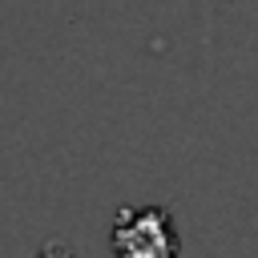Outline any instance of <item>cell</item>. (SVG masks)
<instances>
[{
    "label": "cell",
    "mask_w": 258,
    "mask_h": 258,
    "mask_svg": "<svg viewBox=\"0 0 258 258\" xmlns=\"http://www.w3.org/2000/svg\"><path fill=\"white\" fill-rule=\"evenodd\" d=\"M113 258H181V234L169 206H121L109 226Z\"/></svg>",
    "instance_id": "1"
},
{
    "label": "cell",
    "mask_w": 258,
    "mask_h": 258,
    "mask_svg": "<svg viewBox=\"0 0 258 258\" xmlns=\"http://www.w3.org/2000/svg\"><path fill=\"white\" fill-rule=\"evenodd\" d=\"M36 258H77V250H73L69 242L52 238V242H44V246H40V254H36Z\"/></svg>",
    "instance_id": "2"
}]
</instances>
